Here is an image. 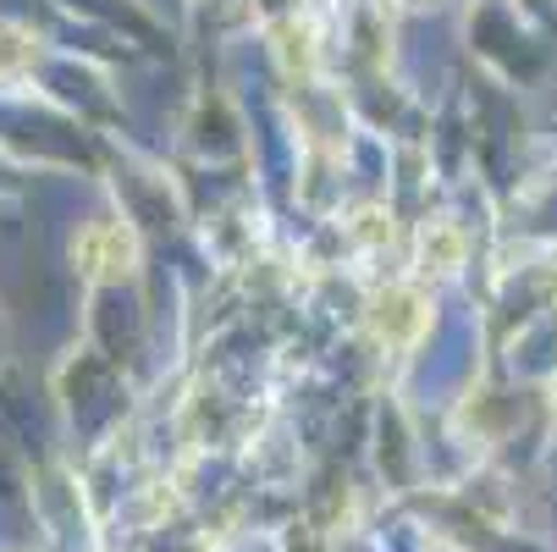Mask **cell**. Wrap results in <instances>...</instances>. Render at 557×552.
I'll use <instances>...</instances> for the list:
<instances>
[{
    "label": "cell",
    "mask_w": 557,
    "mask_h": 552,
    "mask_svg": "<svg viewBox=\"0 0 557 552\" xmlns=\"http://www.w3.org/2000/svg\"><path fill=\"white\" fill-rule=\"evenodd\" d=\"M133 255H138V244H133V232L122 221H100V226H89L84 238H77V266H84L95 282L127 277L133 271Z\"/></svg>",
    "instance_id": "obj_1"
},
{
    "label": "cell",
    "mask_w": 557,
    "mask_h": 552,
    "mask_svg": "<svg viewBox=\"0 0 557 552\" xmlns=\"http://www.w3.org/2000/svg\"><path fill=\"white\" fill-rule=\"evenodd\" d=\"M425 298L420 293H409V287H392V293H381L375 298V332H381V343H392V348H409L420 332H425Z\"/></svg>",
    "instance_id": "obj_2"
},
{
    "label": "cell",
    "mask_w": 557,
    "mask_h": 552,
    "mask_svg": "<svg viewBox=\"0 0 557 552\" xmlns=\"http://www.w3.org/2000/svg\"><path fill=\"white\" fill-rule=\"evenodd\" d=\"M420 255H425V266L447 271V266H458L463 244H458V232H453V226H425V232H420Z\"/></svg>",
    "instance_id": "obj_3"
},
{
    "label": "cell",
    "mask_w": 557,
    "mask_h": 552,
    "mask_svg": "<svg viewBox=\"0 0 557 552\" xmlns=\"http://www.w3.org/2000/svg\"><path fill=\"white\" fill-rule=\"evenodd\" d=\"M0 39H12V34H0ZM23 61V45H12V50H0V72H7V66H17Z\"/></svg>",
    "instance_id": "obj_4"
}]
</instances>
